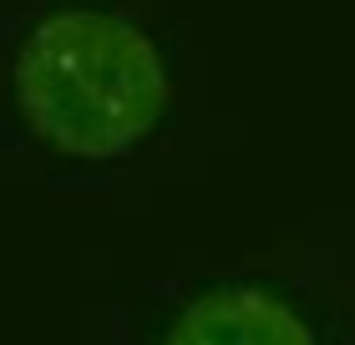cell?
Masks as SVG:
<instances>
[{
  "label": "cell",
  "mask_w": 355,
  "mask_h": 345,
  "mask_svg": "<svg viewBox=\"0 0 355 345\" xmlns=\"http://www.w3.org/2000/svg\"><path fill=\"white\" fill-rule=\"evenodd\" d=\"M15 96L31 133L71 158H117L157 127L168 67L132 21L56 10L15 56Z\"/></svg>",
  "instance_id": "cell-1"
},
{
  "label": "cell",
  "mask_w": 355,
  "mask_h": 345,
  "mask_svg": "<svg viewBox=\"0 0 355 345\" xmlns=\"http://www.w3.org/2000/svg\"><path fill=\"white\" fill-rule=\"evenodd\" d=\"M163 345H315V330L279 294L259 285H223L198 294L173 320Z\"/></svg>",
  "instance_id": "cell-2"
}]
</instances>
